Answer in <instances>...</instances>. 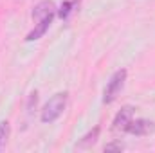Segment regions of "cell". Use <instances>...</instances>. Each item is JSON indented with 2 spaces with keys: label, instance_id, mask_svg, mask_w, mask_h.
Segmentation results:
<instances>
[{
  "label": "cell",
  "instance_id": "obj_1",
  "mask_svg": "<svg viewBox=\"0 0 155 153\" xmlns=\"http://www.w3.org/2000/svg\"><path fill=\"white\" fill-rule=\"evenodd\" d=\"M65 106H67V92H58L54 94L43 106L41 110V122L45 124H51L54 121H58L63 112H65Z\"/></svg>",
  "mask_w": 155,
  "mask_h": 153
},
{
  "label": "cell",
  "instance_id": "obj_2",
  "mask_svg": "<svg viewBox=\"0 0 155 153\" xmlns=\"http://www.w3.org/2000/svg\"><path fill=\"white\" fill-rule=\"evenodd\" d=\"M124 81H126V70H124V69L116 70V72L110 76L107 86H105V90H103V103L110 105V103L116 101L117 96H119L121 90H123V86H124Z\"/></svg>",
  "mask_w": 155,
  "mask_h": 153
},
{
  "label": "cell",
  "instance_id": "obj_3",
  "mask_svg": "<svg viewBox=\"0 0 155 153\" xmlns=\"http://www.w3.org/2000/svg\"><path fill=\"white\" fill-rule=\"evenodd\" d=\"M155 132V122L148 119H132V122L126 128V133L135 135V137H144Z\"/></svg>",
  "mask_w": 155,
  "mask_h": 153
},
{
  "label": "cell",
  "instance_id": "obj_4",
  "mask_svg": "<svg viewBox=\"0 0 155 153\" xmlns=\"http://www.w3.org/2000/svg\"><path fill=\"white\" fill-rule=\"evenodd\" d=\"M134 112H135V108L134 106H123L117 115L114 117V122H112V128L116 130V132H121V133H126V128H128V124L132 122V119H134Z\"/></svg>",
  "mask_w": 155,
  "mask_h": 153
},
{
  "label": "cell",
  "instance_id": "obj_5",
  "mask_svg": "<svg viewBox=\"0 0 155 153\" xmlns=\"http://www.w3.org/2000/svg\"><path fill=\"white\" fill-rule=\"evenodd\" d=\"M56 5H54V2L52 0H41L38 2L35 7H33V20H35V24L40 22V20H43V18H49V16H54L56 15Z\"/></svg>",
  "mask_w": 155,
  "mask_h": 153
},
{
  "label": "cell",
  "instance_id": "obj_6",
  "mask_svg": "<svg viewBox=\"0 0 155 153\" xmlns=\"http://www.w3.org/2000/svg\"><path fill=\"white\" fill-rule=\"evenodd\" d=\"M52 20H54V16H49V18H43V20H40L35 24V27H33V31L25 36V41H36L40 40L47 31H49V27H51V24H52Z\"/></svg>",
  "mask_w": 155,
  "mask_h": 153
},
{
  "label": "cell",
  "instance_id": "obj_7",
  "mask_svg": "<svg viewBox=\"0 0 155 153\" xmlns=\"http://www.w3.org/2000/svg\"><path fill=\"white\" fill-rule=\"evenodd\" d=\"M9 133H11V126L7 121H0V151L5 148L7 144V139H9Z\"/></svg>",
  "mask_w": 155,
  "mask_h": 153
},
{
  "label": "cell",
  "instance_id": "obj_8",
  "mask_svg": "<svg viewBox=\"0 0 155 153\" xmlns=\"http://www.w3.org/2000/svg\"><path fill=\"white\" fill-rule=\"evenodd\" d=\"M97 135H99V128L96 126L92 132H88V133H87V135H85V137L79 141V144H78V146H79V148H87V146L94 144V142L97 141Z\"/></svg>",
  "mask_w": 155,
  "mask_h": 153
},
{
  "label": "cell",
  "instance_id": "obj_9",
  "mask_svg": "<svg viewBox=\"0 0 155 153\" xmlns=\"http://www.w3.org/2000/svg\"><path fill=\"white\" fill-rule=\"evenodd\" d=\"M74 4H76V0H65L61 5H60V9L56 11V15L61 18V20H65L71 13H72V7H74Z\"/></svg>",
  "mask_w": 155,
  "mask_h": 153
},
{
  "label": "cell",
  "instance_id": "obj_10",
  "mask_svg": "<svg viewBox=\"0 0 155 153\" xmlns=\"http://www.w3.org/2000/svg\"><path fill=\"white\" fill-rule=\"evenodd\" d=\"M123 150V144H119V142H116V144H107L105 146V151H121Z\"/></svg>",
  "mask_w": 155,
  "mask_h": 153
}]
</instances>
